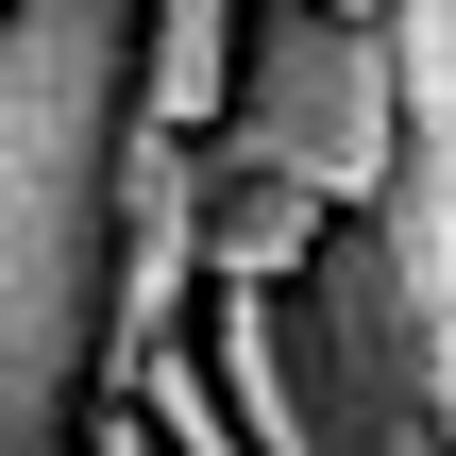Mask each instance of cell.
I'll use <instances>...</instances> for the list:
<instances>
[{"label": "cell", "mask_w": 456, "mask_h": 456, "mask_svg": "<svg viewBox=\"0 0 456 456\" xmlns=\"http://www.w3.org/2000/svg\"><path fill=\"white\" fill-rule=\"evenodd\" d=\"M203 152L372 220L389 203V34L338 17V0H254V51H237V102H220Z\"/></svg>", "instance_id": "3"}, {"label": "cell", "mask_w": 456, "mask_h": 456, "mask_svg": "<svg viewBox=\"0 0 456 456\" xmlns=\"http://www.w3.org/2000/svg\"><path fill=\"white\" fill-rule=\"evenodd\" d=\"M338 17H389V0H338Z\"/></svg>", "instance_id": "8"}, {"label": "cell", "mask_w": 456, "mask_h": 456, "mask_svg": "<svg viewBox=\"0 0 456 456\" xmlns=\"http://www.w3.org/2000/svg\"><path fill=\"white\" fill-rule=\"evenodd\" d=\"M322 237H338V203H305V186H271V169H220V152H203V288H305V271H322Z\"/></svg>", "instance_id": "6"}, {"label": "cell", "mask_w": 456, "mask_h": 456, "mask_svg": "<svg viewBox=\"0 0 456 456\" xmlns=\"http://www.w3.org/2000/svg\"><path fill=\"white\" fill-rule=\"evenodd\" d=\"M186 305H203V135L135 118V152H118V271H102V389H135L152 355H186Z\"/></svg>", "instance_id": "4"}, {"label": "cell", "mask_w": 456, "mask_h": 456, "mask_svg": "<svg viewBox=\"0 0 456 456\" xmlns=\"http://www.w3.org/2000/svg\"><path fill=\"white\" fill-rule=\"evenodd\" d=\"M203 372L254 423V456H456L440 355H423L372 220H338L305 288H220V355Z\"/></svg>", "instance_id": "2"}, {"label": "cell", "mask_w": 456, "mask_h": 456, "mask_svg": "<svg viewBox=\"0 0 456 456\" xmlns=\"http://www.w3.org/2000/svg\"><path fill=\"white\" fill-rule=\"evenodd\" d=\"M85 456H169V440H152L135 406H85Z\"/></svg>", "instance_id": "7"}, {"label": "cell", "mask_w": 456, "mask_h": 456, "mask_svg": "<svg viewBox=\"0 0 456 456\" xmlns=\"http://www.w3.org/2000/svg\"><path fill=\"white\" fill-rule=\"evenodd\" d=\"M237 51H254V0H135V118L152 135H220Z\"/></svg>", "instance_id": "5"}, {"label": "cell", "mask_w": 456, "mask_h": 456, "mask_svg": "<svg viewBox=\"0 0 456 456\" xmlns=\"http://www.w3.org/2000/svg\"><path fill=\"white\" fill-rule=\"evenodd\" d=\"M135 152V0H0V456H85Z\"/></svg>", "instance_id": "1"}]
</instances>
